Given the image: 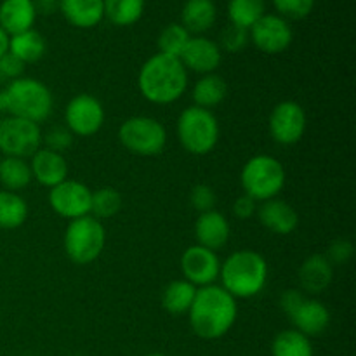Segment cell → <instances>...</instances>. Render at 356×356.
Listing matches in <instances>:
<instances>
[{
	"label": "cell",
	"instance_id": "8",
	"mask_svg": "<svg viewBox=\"0 0 356 356\" xmlns=\"http://www.w3.org/2000/svg\"><path fill=\"white\" fill-rule=\"evenodd\" d=\"M118 139L127 152L139 156H155L167 145V131L153 117H131L118 129Z\"/></svg>",
	"mask_w": 356,
	"mask_h": 356
},
{
	"label": "cell",
	"instance_id": "17",
	"mask_svg": "<svg viewBox=\"0 0 356 356\" xmlns=\"http://www.w3.org/2000/svg\"><path fill=\"white\" fill-rule=\"evenodd\" d=\"M195 236H197L198 245L218 252L229 242L232 226H229L228 218L214 209V211L198 216L195 222Z\"/></svg>",
	"mask_w": 356,
	"mask_h": 356
},
{
	"label": "cell",
	"instance_id": "9",
	"mask_svg": "<svg viewBox=\"0 0 356 356\" xmlns=\"http://www.w3.org/2000/svg\"><path fill=\"white\" fill-rule=\"evenodd\" d=\"M40 146V125L13 115L0 118V153L6 156L26 159L33 155Z\"/></svg>",
	"mask_w": 356,
	"mask_h": 356
},
{
	"label": "cell",
	"instance_id": "41",
	"mask_svg": "<svg viewBox=\"0 0 356 356\" xmlns=\"http://www.w3.org/2000/svg\"><path fill=\"white\" fill-rule=\"evenodd\" d=\"M305 298H306V296L302 294V292L296 291V289L285 291L284 294H282V298H280V308L284 309L285 315H291V313L294 312L296 306H298L299 302H301Z\"/></svg>",
	"mask_w": 356,
	"mask_h": 356
},
{
	"label": "cell",
	"instance_id": "2",
	"mask_svg": "<svg viewBox=\"0 0 356 356\" xmlns=\"http://www.w3.org/2000/svg\"><path fill=\"white\" fill-rule=\"evenodd\" d=\"M139 92L153 104H172L186 92L188 70L179 58L156 52L143 63L138 76Z\"/></svg>",
	"mask_w": 356,
	"mask_h": 356
},
{
	"label": "cell",
	"instance_id": "35",
	"mask_svg": "<svg viewBox=\"0 0 356 356\" xmlns=\"http://www.w3.org/2000/svg\"><path fill=\"white\" fill-rule=\"evenodd\" d=\"M247 44H249V30L229 24L221 31V42L218 45L226 52H240L245 49Z\"/></svg>",
	"mask_w": 356,
	"mask_h": 356
},
{
	"label": "cell",
	"instance_id": "44",
	"mask_svg": "<svg viewBox=\"0 0 356 356\" xmlns=\"http://www.w3.org/2000/svg\"><path fill=\"white\" fill-rule=\"evenodd\" d=\"M3 113H6V104H3V97H2V92H0V118L3 117Z\"/></svg>",
	"mask_w": 356,
	"mask_h": 356
},
{
	"label": "cell",
	"instance_id": "32",
	"mask_svg": "<svg viewBox=\"0 0 356 356\" xmlns=\"http://www.w3.org/2000/svg\"><path fill=\"white\" fill-rule=\"evenodd\" d=\"M122 209V197L115 188L104 186L92 191L90 198V216L97 221H104L117 216Z\"/></svg>",
	"mask_w": 356,
	"mask_h": 356
},
{
	"label": "cell",
	"instance_id": "20",
	"mask_svg": "<svg viewBox=\"0 0 356 356\" xmlns=\"http://www.w3.org/2000/svg\"><path fill=\"white\" fill-rule=\"evenodd\" d=\"M37 19L33 0H2L0 2V28L9 37L33 28Z\"/></svg>",
	"mask_w": 356,
	"mask_h": 356
},
{
	"label": "cell",
	"instance_id": "22",
	"mask_svg": "<svg viewBox=\"0 0 356 356\" xmlns=\"http://www.w3.org/2000/svg\"><path fill=\"white\" fill-rule=\"evenodd\" d=\"M65 19L76 28H94L104 19V0H59Z\"/></svg>",
	"mask_w": 356,
	"mask_h": 356
},
{
	"label": "cell",
	"instance_id": "43",
	"mask_svg": "<svg viewBox=\"0 0 356 356\" xmlns=\"http://www.w3.org/2000/svg\"><path fill=\"white\" fill-rule=\"evenodd\" d=\"M9 52V35L0 28V58Z\"/></svg>",
	"mask_w": 356,
	"mask_h": 356
},
{
	"label": "cell",
	"instance_id": "40",
	"mask_svg": "<svg viewBox=\"0 0 356 356\" xmlns=\"http://www.w3.org/2000/svg\"><path fill=\"white\" fill-rule=\"evenodd\" d=\"M257 212V202L252 197L243 193L242 197H238L233 204V214L238 219H250L252 216H256Z\"/></svg>",
	"mask_w": 356,
	"mask_h": 356
},
{
	"label": "cell",
	"instance_id": "18",
	"mask_svg": "<svg viewBox=\"0 0 356 356\" xmlns=\"http://www.w3.org/2000/svg\"><path fill=\"white\" fill-rule=\"evenodd\" d=\"M289 316L294 323V329L306 337L322 336L330 323L329 308L323 302L309 298L302 299Z\"/></svg>",
	"mask_w": 356,
	"mask_h": 356
},
{
	"label": "cell",
	"instance_id": "24",
	"mask_svg": "<svg viewBox=\"0 0 356 356\" xmlns=\"http://www.w3.org/2000/svg\"><path fill=\"white\" fill-rule=\"evenodd\" d=\"M45 49H47L45 38L33 28L9 37V52L16 56L23 65L40 61L45 54Z\"/></svg>",
	"mask_w": 356,
	"mask_h": 356
},
{
	"label": "cell",
	"instance_id": "4",
	"mask_svg": "<svg viewBox=\"0 0 356 356\" xmlns=\"http://www.w3.org/2000/svg\"><path fill=\"white\" fill-rule=\"evenodd\" d=\"M6 104V113L13 117L24 118V120L40 122L47 120L52 113L54 97L51 89L44 82L30 76H19L0 90Z\"/></svg>",
	"mask_w": 356,
	"mask_h": 356
},
{
	"label": "cell",
	"instance_id": "21",
	"mask_svg": "<svg viewBox=\"0 0 356 356\" xmlns=\"http://www.w3.org/2000/svg\"><path fill=\"white\" fill-rule=\"evenodd\" d=\"M298 275L302 291L308 294H322L332 284L334 266L329 263L325 254H313L306 257Z\"/></svg>",
	"mask_w": 356,
	"mask_h": 356
},
{
	"label": "cell",
	"instance_id": "3",
	"mask_svg": "<svg viewBox=\"0 0 356 356\" xmlns=\"http://www.w3.org/2000/svg\"><path fill=\"white\" fill-rule=\"evenodd\" d=\"M219 278L221 287L233 298L250 299L266 287L268 263L256 250H236L221 263Z\"/></svg>",
	"mask_w": 356,
	"mask_h": 356
},
{
	"label": "cell",
	"instance_id": "37",
	"mask_svg": "<svg viewBox=\"0 0 356 356\" xmlns=\"http://www.w3.org/2000/svg\"><path fill=\"white\" fill-rule=\"evenodd\" d=\"M73 138H75V136H73L68 129L59 127L58 125V127L49 129L45 134H42V143L45 145L44 148L56 153H61L63 155V152H66V149L73 145Z\"/></svg>",
	"mask_w": 356,
	"mask_h": 356
},
{
	"label": "cell",
	"instance_id": "1",
	"mask_svg": "<svg viewBox=\"0 0 356 356\" xmlns=\"http://www.w3.org/2000/svg\"><path fill=\"white\" fill-rule=\"evenodd\" d=\"M190 327L200 339L214 341L232 330L238 316L236 299L221 285H207L197 289L190 312Z\"/></svg>",
	"mask_w": 356,
	"mask_h": 356
},
{
	"label": "cell",
	"instance_id": "28",
	"mask_svg": "<svg viewBox=\"0 0 356 356\" xmlns=\"http://www.w3.org/2000/svg\"><path fill=\"white\" fill-rule=\"evenodd\" d=\"M28 218V204L14 191L0 190V229H16Z\"/></svg>",
	"mask_w": 356,
	"mask_h": 356
},
{
	"label": "cell",
	"instance_id": "26",
	"mask_svg": "<svg viewBox=\"0 0 356 356\" xmlns=\"http://www.w3.org/2000/svg\"><path fill=\"white\" fill-rule=\"evenodd\" d=\"M197 287L188 280H172L162 292V306L170 315H184L190 312Z\"/></svg>",
	"mask_w": 356,
	"mask_h": 356
},
{
	"label": "cell",
	"instance_id": "16",
	"mask_svg": "<svg viewBox=\"0 0 356 356\" xmlns=\"http://www.w3.org/2000/svg\"><path fill=\"white\" fill-rule=\"evenodd\" d=\"M30 169L31 177L49 190L68 179V162L65 155L51 152L47 148H38L31 155Z\"/></svg>",
	"mask_w": 356,
	"mask_h": 356
},
{
	"label": "cell",
	"instance_id": "7",
	"mask_svg": "<svg viewBox=\"0 0 356 356\" xmlns=\"http://www.w3.org/2000/svg\"><path fill=\"white\" fill-rule=\"evenodd\" d=\"M65 252L75 264L86 266L101 256L106 243V229L103 222L92 216L73 219L65 232Z\"/></svg>",
	"mask_w": 356,
	"mask_h": 356
},
{
	"label": "cell",
	"instance_id": "12",
	"mask_svg": "<svg viewBox=\"0 0 356 356\" xmlns=\"http://www.w3.org/2000/svg\"><path fill=\"white\" fill-rule=\"evenodd\" d=\"M90 198L92 191L86 184L75 179H65L58 186L51 188L49 204L56 214L73 221L90 214Z\"/></svg>",
	"mask_w": 356,
	"mask_h": 356
},
{
	"label": "cell",
	"instance_id": "45",
	"mask_svg": "<svg viewBox=\"0 0 356 356\" xmlns=\"http://www.w3.org/2000/svg\"><path fill=\"white\" fill-rule=\"evenodd\" d=\"M145 356H165V355H162V353H149V355H145Z\"/></svg>",
	"mask_w": 356,
	"mask_h": 356
},
{
	"label": "cell",
	"instance_id": "42",
	"mask_svg": "<svg viewBox=\"0 0 356 356\" xmlns=\"http://www.w3.org/2000/svg\"><path fill=\"white\" fill-rule=\"evenodd\" d=\"M33 6L37 14L42 16H51L59 10V0H33Z\"/></svg>",
	"mask_w": 356,
	"mask_h": 356
},
{
	"label": "cell",
	"instance_id": "15",
	"mask_svg": "<svg viewBox=\"0 0 356 356\" xmlns=\"http://www.w3.org/2000/svg\"><path fill=\"white\" fill-rule=\"evenodd\" d=\"M179 59L186 70L200 73V75H209L219 68L222 61V52L218 42L202 37V35H195L188 40Z\"/></svg>",
	"mask_w": 356,
	"mask_h": 356
},
{
	"label": "cell",
	"instance_id": "5",
	"mask_svg": "<svg viewBox=\"0 0 356 356\" xmlns=\"http://www.w3.org/2000/svg\"><path fill=\"white\" fill-rule=\"evenodd\" d=\"M177 138L191 155H207L219 141V122L211 110L190 106L177 118Z\"/></svg>",
	"mask_w": 356,
	"mask_h": 356
},
{
	"label": "cell",
	"instance_id": "19",
	"mask_svg": "<svg viewBox=\"0 0 356 356\" xmlns=\"http://www.w3.org/2000/svg\"><path fill=\"white\" fill-rule=\"evenodd\" d=\"M261 225L275 235H291L299 226V214L291 204L280 198H271L257 207Z\"/></svg>",
	"mask_w": 356,
	"mask_h": 356
},
{
	"label": "cell",
	"instance_id": "38",
	"mask_svg": "<svg viewBox=\"0 0 356 356\" xmlns=\"http://www.w3.org/2000/svg\"><path fill=\"white\" fill-rule=\"evenodd\" d=\"M353 243L346 238H339L336 242L330 243L329 250H327L325 257L329 259V263L332 264H346L350 263V259L353 257Z\"/></svg>",
	"mask_w": 356,
	"mask_h": 356
},
{
	"label": "cell",
	"instance_id": "39",
	"mask_svg": "<svg viewBox=\"0 0 356 356\" xmlns=\"http://www.w3.org/2000/svg\"><path fill=\"white\" fill-rule=\"evenodd\" d=\"M24 66L26 65H23L16 56L7 52V54H3L0 58V80H9V82H13V80L19 79V76H23Z\"/></svg>",
	"mask_w": 356,
	"mask_h": 356
},
{
	"label": "cell",
	"instance_id": "6",
	"mask_svg": "<svg viewBox=\"0 0 356 356\" xmlns=\"http://www.w3.org/2000/svg\"><path fill=\"white\" fill-rule=\"evenodd\" d=\"M287 172L278 159L271 155H256L243 165L240 174L245 195L252 197L256 202H266L277 198L284 190Z\"/></svg>",
	"mask_w": 356,
	"mask_h": 356
},
{
	"label": "cell",
	"instance_id": "13",
	"mask_svg": "<svg viewBox=\"0 0 356 356\" xmlns=\"http://www.w3.org/2000/svg\"><path fill=\"white\" fill-rule=\"evenodd\" d=\"M292 28L287 19L277 14H264L249 30V40L264 54H280L292 44Z\"/></svg>",
	"mask_w": 356,
	"mask_h": 356
},
{
	"label": "cell",
	"instance_id": "34",
	"mask_svg": "<svg viewBox=\"0 0 356 356\" xmlns=\"http://www.w3.org/2000/svg\"><path fill=\"white\" fill-rule=\"evenodd\" d=\"M273 6L284 19H305L312 14L315 0H273Z\"/></svg>",
	"mask_w": 356,
	"mask_h": 356
},
{
	"label": "cell",
	"instance_id": "11",
	"mask_svg": "<svg viewBox=\"0 0 356 356\" xmlns=\"http://www.w3.org/2000/svg\"><path fill=\"white\" fill-rule=\"evenodd\" d=\"M104 118L106 115L103 104L90 94H79L72 97L65 110L66 129L79 138H89L99 132Z\"/></svg>",
	"mask_w": 356,
	"mask_h": 356
},
{
	"label": "cell",
	"instance_id": "27",
	"mask_svg": "<svg viewBox=\"0 0 356 356\" xmlns=\"http://www.w3.org/2000/svg\"><path fill=\"white\" fill-rule=\"evenodd\" d=\"M31 169L30 163L24 159H16V156H6L0 160V184L7 191L24 190L31 183Z\"/></svg>",
	"mask_w": 356,
	"mask_h": 356
},
{
	"label": "cell",
	"instance_id": "36",
	"mask_svg": "<svg viewBox=\"0 0 356 356\" xmlns=\"http://www.w3.org/2000/svg\"><path fill=\"white\" fill-rule=\"evenodd\" d=\"M190 204L193 205L195 211H198L200 214L209 211H214L216 204H218V197H216V191L212 190L209 184H195L190 191Z\"/></svg>",
	"mask_w": 356,
	"mask_h": 356
},
{
	"label": "cell",
	"instance_id": "29",
	"mask_svg": "<svg viewBox=\"0 0 356 356\" xmlns=\"http://www.w3.org/2000/svg\"><path fill=\"white\" fill-rule=\"evenodd\" d=\"M273 356H315L309 337L298 332L296 329L282 330L271 343Z\"/></svg>",
	"mask_w": 356,
	"mask_h": 356
},
{
	"label": "cell",
	"instance_id": "25",
	"mask_svg": "<svg viewBox=\"0 0 356 356\" xmlns=\"http://www.w3.org/2000/svg\"><path fill=\"white\" fill-rule=\"evenodd\" d=\"M226 96H228V83L221 75H216V73L202 75V79H198L193 87L195 106L205 108V110L219 106L226 99Z\"/></svg>",
	"mask_w": 356,
	"mask_h": 356
},
{
	"label": "cell",
	"instance_id": "23",
	"mask_svg": "<svg viewBox=\"0 0 356 356\" xmlns=\"http://www.w3.org/2000/svg\"><path fill=\"white\" fill-rule=\"evenodd\" d=\"M218 17L214 0H186L181 10V24L188 33L202 35L211 30Z\"/></svg>",
	"mask_w": 356,
	"mask_h": 356
},
{
	"label": "cell",
	"instance_id": "10",
	"mask_svg": "<svg viewBox=\"0 0 356 356\" xmlns=\"http://www.w3.org/2000/svg\"><path fill=\"white\" fill-rule=\"evenodd\" d=\"M308 118L305 108L296 101H282L271 110L268 129L275 143L284 146L296 145L301 141L306 132Z\"/></svg>",
	"mask_w": 356,
	"mask_h": 356
},
{
	"label": "cell",
	"instance_id": "33",
	"mask_svg": "<svg viewBox=\"0 0 356 356\" xmlns=\"http://www.w3.org/2000/svg\"><path fill=\"white\" fill-rule=\"evenodd\" d=\"M191 38V35L188 33L186 28L181 23H170L160 31L159 35V52L165 56H172V58H181L184 47H186L188 40Z\"/></svg>",
	"mask_w": 356,
	"mask_h": 356
},
{
	"label": "cell",
	"instance_id": "31",
	"mask_svg": "<svg viewBox=\"0 0 356 356\" xmlns=\"http://www.w3.org/2000/svg\"><path fill=\"white\" fill-rule=\"evenodd\" d=\"M264 16V0H229L228 17L235 26L250 30Z\"/></svg>",
	"mask_w": 356,
	"mask_h": 356
},
{
	"label": "cell",
	"instance_id": "30",
	"mask_svg": "<svg viewBox=\"0 0 356 356\" xmlns=\"http://www.w3.org/2000/svg\"><path fill=\"white\" fill-rule=\"evenodd\" d=\"M145 13V0H104V17L115 26H131Z\"/></svg>",
	"mask_w": 356,
	"mask_h": 356
},
{
	"label": "cell",
	"instance_id": "14",
	"mask_svg": "<svg viewBox=\"0 0 356 356\" xmlns=\"http://www.w3.org/2000/svg\"><path fill=\"white\" fill-rule=\"evenodd\" d=\"M219 270H221V261L218 252L205 249L198 243L188 247L181 256V271L184 280L193 284L197 289L214 285L219 278Z\"/></svg>",
	"mask_w": 356,
	"mask_h": 356
}]
</instances>
